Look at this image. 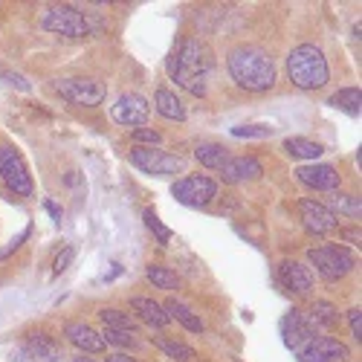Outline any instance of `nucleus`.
<instances>
[{
    "instance_id": "f257e3e1",
    "label": "nucleus",
    "mask_w": 362,
    "mask_h": 362,
    "mask_svg": "<svg viewBox=\"0 0 362 362\" xmlns=\"http://www.w3.org/2000/svg\"><path fill=\"white\" fill-rule=\"evenodd\" d=\"M174 84L189 90L192 96H206V76L212 70V52L197 38H180L165 62Z\"/></svg>"
},
{
    "instance_id": "f03ea898",
    "label": "nucleus",
    "mask_w": 362,
    "mask_h": 362,
    "mask_svg": "<svg viewBox=\"0 0 362 362\" xmlns=\"http://www.w3.org/2000/svg\"><path fill=\"white\" fill-rule=\"evenodd\" d=\"M226 70L232 81L247 93H264L276 84V62L267 49L255 44H240L226 55Z\"/></svg>"
},
{
    "instance_id": "7ed1b4c3",
    "label": "nucleus",
    "mask_w": 362,
    "mask_h": 362,
    "mask_svg": "<svg viewBox=\"0 0 362 362\" xmlns=\"http://www.w3.org/2000/svg\"><path fill=\"white\" fill-rule=\"evenodd\" d=\"M287 76L298 90H322L330 81L327 58L316 44H298L287 55Z\"/></svg>"
},
{
    "instance_id": "20e7f679",
    "label": "nucleus",
    "mask_w": 362,
    "mask_h": 362,
    "mask_svg": "<svg viewBox=\"0 0 362 362\" xmlns=\"http://www.w3.org/2000/svg\"><path fill=\"white\" fill-rule=\"evenodd\" d=\"M128 160H131V165H136L139 171L154 174V177L183 174V168H186V160H183V157L168 154V151H160V148H145V145H134V148L128 151Z\"/></svg>"
},
{
    "instance_id": "39448f33",
    "label": "nucleus",
    "mask_w": 362,
    "mask_h": 362,
    "mask_svg": "<svg viewBox=\"0 0 362 362\" xmlns=\"http://www.w3.org/2000/svg\"><path fill=\"white\" fill-rule=\"evenodd\" d=\"M308 258L325 281H339L354 269V252L348 247H339V244L316 247V250H310Z\"/></svg>"
},
{
    "instance_id": "423d86ee",
    "label": "nucleus",
    "mask_w": 362,
    "mask_h": 362,
    "mask_svg": "<svg viewBox=\"0 0 362 362\" xmlns=\"http://www.w3.org/2000/svg\"><path fill=\"white\" fill-rule=\"evenodd\" d=\"M0 177H4V183L21 194V197H33L35 192V183H33V174H29L23 157L12 145H0Z\"/></svg>"
},
{
    "instance_id": "0eeeda50",
    "label": "nucleus",
    "mask_w": 362,
    "mask_h": 362,
    "mask_svg": "<svg viewBox=\"0 0 362 362\" xmlns=\"http://www.w3.org/2000/svg\"><path fill=\"white\" fill-rule=\"evenodd\" d=\"M44 29L64 38H84L90 35V18L76 6H52L44 15Z\"/></svg>"
},
{
    "instance_id": "6e6552de",
    "label": "nucleus",
    "mask_w": 362,
    "mask_h": 362,
    "mask_svg": "<svg viewBox=\"0 0 362 362\" xmlns=\"http://www.w3.org/2000/svg\"><path fill=\"white\" fill-rule=\"evenodd\" d=\"M171 194L180 203H183V206L203 209V206H209V203L218 197V180L215 177H206V174H192V177L177 180V183L171 186Z\"/></svg>"
},
{
    "instance_id": "1a4fd4ad",
    "label": "nucleus",
    "mask_w": 362,
    "mask_h": 362,
    "mask_svg": "<svg viewBox=\"0 0 362 362\" xmlns=\"http://www.w3.org/2000/svg\"><path fill=\"white\" fill-rule=\"evenodd\" d=\"M55 93L64 96L70 105H81V107H96L105 102L107 87L96 78H58L55 81Z\"/></svg>"
},
{
    "instance_id": "9d476101",
    "label": "nucleus",
    "mask_w": 362,
    "mask_h": 362,
    "mask_svg": "<svg viewBox=\"0 0 362 362\" xmlns=\"http://www.w3.org/2000/svg\"><path fill=\"white\" fill-rule=\"evenodd\" d=\"M110 116H113L116 125L142 128V125H148L151 105H148V99H142L139 93H122V96L116 99V105L110 107Z\"/></svg>"
},
{
    "instance_id": "9b49d317",
    "label": "nucleus",
    "mask_w": 362,
    "mask_h": 362,
    "mask_svg": "<svg viewBox=\"0 0 362 362\" xmlns=\"http://www.w3.org/2000/svg\"><path fill=\"white\" fill-rule=\"evenodd\" d=\"M298 359L301 362H348L351 351L337 337H313L298 351Z\"/></svg>"
},
{
    "instance_id": "f8f14e48",
    "label": "nucleus",
    "mask_w": 362,
    "mask_h": 362,
    "mask_svg": "<svg viewBox=\"0 0 362 362\" xmlns=\"http://www.w3.org/2000/svg\"><path fill=\"white\" fill-rule=\"evenodd\" d=\"M298 215H301V223L310 235H327L339 226L337 215L330 212L325 203H316V200H301L298 203Z\"/></svg>"
},
{
    "instance_id": "ddd939ff",
    "label": "nucleus",
    "mask_w": 362,
    "mask_h": 362,
    "mask_svg": "<svg viewBox=\"0 0 362 362\" xmlns=\"http://www.w3.org/2000/svg\"><path fill=\"white\" fill-rule=\"evenodd\" d=\"M296 177L305 183L308 189H316V192H337L342 177L334 165H325V163H313V165H301L296 171Z\"/></svg>"
},
{
    "instance_id": "4468645a",
    "label": "nucleus",
    "mask_w": 362,
    "mask_h": 362,
    "mask_svg": "<svg viewBox=\"0 0 362 362\" xmlns=\"http://www.w3.org/2000/svg\"><path fill=\"white\" fill-rule=\"evenodd\" d=\"M281 334H284L287 348L296 351V354L316 337V334H313V325L308 322V316L301 313V310H290V313L284 316V322H281Z\"/></svg>"
},
{
    "instance_id": "2eb2a0df",
    "label": "nucleus",
    "mask_w": 362,
    "mask_h": 362,
    "mask_svg": "<svg viewBox=\"0 0 362 362\" xmlns=\"http://www.w3.org/2000/svg\"><path fill=\"white\" fill-rule=\"evenodd\" d=\"M261 171H264V165L255 157H229L218 168V174L226 186H238V183H247V180H255V177H261Z\"/></svg>"
},
{
    "instance_id": "dca6fc26",
    "label": "nucleus",
    "mask_w": 362,
    "mask_h": 362,
    "mask_svg": "<svg viewBox=\"0 0 362 362\" xmlns=\"http://www.w3.org/2000/svg\"><path fill=\"white\" fill-rule=\"evenodd\" d=\"M279 276H281V284L296 296H305L313 290V269L305 267L301 261H281Z\"/></svg>"
},
{
    "instance_id": "f3484780",
    "label": "nucleus",
    "mask_w": 362,
    "mask_h": 362,
    "mask_svg": "<svg viewBox=\"0 0 362 362\" xmlns=\"http://www.w3.org/2000/svg\"><path fill=\"white\" fill-rule=\"evenodd\" d=\"M64 337L76 345V348H81V351H87V354H102L105 348H107V342L102 339V334H96L90 325H84V322H67L64 325Z\"/></svg>"
},
{
    "instance_id": "a211bd4d",
    "label": "nucleus",
    "mask_w": 362,
    "mask_h": 362,
    "mask_svg": "<svg viewBox=\"0 0 362 362\" xmlns=\"http://www.w3.org/2000/svg\"><path fill=\"white\" fill-rule=\"evenodd\" d=\"M131 310H136V313H139V319H142L148 327H165V325L171 322V319H168V313L163 310L160 301L145 298V296L131 298Z\"/></svg>"
},
{
    "instance_id": "6ab92c4d",
    "label": "nucleus",
    "mask_w": 362,
    "mask_h": 362,
    "mask_svg": "<svg viewBox=\"0 0 362 362\" xmlns=\"http://www.w3.org/2000/svg\"><path fill=\"white\" fill-rule=\"evenodd\" d=\"M154 107H157L160 116L171 119V122H183V119H186V107H183V102H180L168 87H157V93H154Z\"/></svg>"
},
{
    "instance_id": "aec40b11",
    "label": "nucleus",
    "mask_w": 362,
    "mask_h": 362,
    "mask_svg": "<svg viewBox=\"0 0 362 362\" xmlns=\"http://www.w3.org/2000/svg\"><path fill=\"white\" fill-rule=\"evenodd\" d=\"M26 354L35 356V359H41V362H58V359H62V351H58L55 339L47 337V334H29V339H26Z\"/></svg>"
},
{
    "instance_id": "412c9836",
    "label": "nucleus",
    "mask_w": 362,
    "mask_h": 362,
    "mask_svg": "<svg viewBox=\"0 0 362 362\" xmlns=\"http://www.w3.org/2000/svg\"><path fill=\"white\" fill-rule=\"evenodd\" d=\"M163 310L168 313V319H177L180 325H183L186 330H192V334H203V322L183 305V301H177V298H168L165 305H163Z\"/></svg>"
},
{
    "instance_id": "4be33fe9",
    "label": "nucleus",
    "mask_w": 362,
    "mask_h": 362,
    "mask_svg": "<svg viewBox=\"0 0 362 362\" xmlns=\"http://www.w3.org/2000/svg\"><path fill=\"white\" fill-rule=\"evenodd\" d=\"M194 157H197V163H203L206 168H212V171H218L232 154L223 148V145H218V142H203V145H197V151H194Z\"/></svg>"
},
{
    "instance_id": "5701e85b",
    "label": "nucleus",
    "mask_w": 362,
    "mask_h": 362,
    "mask_svg": "<svg viewBox=\"0 0 362 362\" xmlns=\"http://www.w3.org/2000/svg\"><path fill=\"white\" fill-rule=\"evenodd\" d=\"M284 151H290V154L298 160H319L325 154V145L310 142L305 136H290V139H284Z\"/></svg>"
},
{
    "instance_id": "b1692460",
    "label": "nucleus",
    "mask_w": 362,
    "mask_h": 362,
    "mask_svg": "<svg viewBox=\"0 0 362 362\" xmlns=\"http://www.w3.org/2000/svg\"><path fill=\"white\" fill-rule=\"evenodd\" d=\"M145 276H148L151 284L160 287V290H177V287H180V279H177V273H174L171 267L148 264V267H145Z\"/></svg>"
},
{
    "instance_id": "393cba45",
    "label": "nucleus",
    "mask_w": 362,
    "mask_h": 362,
    "mask_svg": "<svg viewBox=\"0 0 362 362\" xmlns=\"http://www.w3.org/2000/svg\"><path fill=\"white\" fill-rule=\"evenodd\" d=\"M359 102H362L359 87H342L339 93L330 96V102H327V105H334V107L345 110L348 116H359Z\"/></svg>"
},
{
    "instance_id": "a878e982",
    "label": "nucleus",
    "mask_w": 362,
    "mask_h": 362,
    "mask_svg": "<svg viewBox=\"0 0 362 362\" xmlns=\"http://www.w3.org/2000/svg\"><path fill=\"white\" fill-rule=\"evenodd\" d=\"M99 319H102L105 327H110V330H131V334H136V322H134V316L125 313V310L105 308V310H99Z\"/></svg>"
},
{
    "instance_id": "bb28decb",
    "label": "nucleus",
    "mask_w": 362,
    "mask_h": 362,
    "mask_svg": "<svg viewBox=\"0 0 362 362\" xmlns=\"http://www.w3.org/2000/svg\"><path fill=\"white\" fill-rule=\"evenodd\" d=\"M151 342H154L165 356H171V359H177V362H189V359H194V348H189V345H183V342H177V339L154 337Z\"/></svg>"
},
{
    "instance_id": "cd10ccee",
    "label": "nucleus",
    "mask_w": 362,
    "mask_h": 362,
    "mask_svg": "<svg viewBox=\"0 0 362 362\" xmlns=\"http://www.w3.org/2000/svg\"><path fill=\"white\" fill-rule=\"evenodd\" d=\"M305 316H308L310 325H319V327H334L337 325V308L330 305V301H313Z\"/></svg>"
},
{
    "instance_id": "c85d7f7f",
    "label": "nucleus",
    "mask_w": 362,
    "mask_h": 362,
    "mask_svg": "<svg viewBox=\"0 0 362 362\" xmlns=\"http://www.w3.org/2000/svg\"><path fill=\"white\" fill-rule=\"evenodd\" d=\"M327 209L330 212H342V215H348V218H359V212H362V203H359V197H354V194H334L330 197V203H327Z\"/></svg>"
},
{
    "instance_id": "c756f323",
    "label": "nucleus",
    "mask_w": 362,
    "mask_h": 362,
    "mask_svg": "<svg viewBox=\"0 0 362 362\" xmlns=\"http://www.w3.org/2000/svg\"><path fill=\"white\" fill-rule=\"evenodd\" d=\"M142 221H145V226H148L151 232L157 235L160 244H168V240H171V229H168V226H163V221L157 218L154 209H145V212H142Z\"/></svg>"
},
{
    "instance_id": "7c9ffc66",
    "label": "nucleus",
    "mask_w": 362,
    "mask_h": 362,
    "mask_svg": "<svg viewBox=\"0 0 362 362\" xmlns=\"http://www.w3.org/2000/svg\"><path fill=\"white\" fill-rule=\"evenodd\" d=\"M102 339L107 342V345H122V348H134L136 345V334H131V330H105L102 334Z\"/></svg>"
},
{
    "instance_id": "2f4dec72",
    "label": "nucleus",
    "mask_w": 362,
    "mask_h": 362,
    "mask_svg": "<svg viewBox=\"0 0 362 362\" xmlns=\"http://www.w3.org/2000/svg\"><path fill=\"white\" fill-rule=\"evenodd\" d=\"M273 134V128H267V125H238L232 128V136L238 139H258V136H269Z\"/></svg>"
},
{
    "instance_id": "473e14b6",
    "label": "nucleus",
    "mask_w": 362,
    "mask_h": 362,
    "mask_svg": "<svg viewBox=\"0 0 362 362\" xmlns=\"http://www.w3.org/2000/svg\"><path fill=\"white\" fill-rule=\"evenodd\" d=\"M134 142L145 145V148H157L160 145V134L151 128H134Z\"/></svg>"
},
{
    "instance_id": "72a5a7b5",
    "label": "nucleus",
    "mask_w": 362,
    "mask_h": 362,
    "mask_svg": "<svg viewBox=\"0 0 362 362\" xmlns=\"http://www.w3.org/2000/svg\"><path fill=\"white\" fill-rule=\"evenodd\" d=\"M73 255H76V250H73V247H64L62 252H58V255H55V261H52V273H55V276H62V273H64V269L70 267Z\"/></svg>"
},
{
    "instance_id": "f704fd0d",
    "label": "nucleus",
    "mask_w": 362,
    "mask_h": 362,
    "mask_svg": "<svg viewBox=\"0 0 362 362\" xmlns=\"http://www.w3.org/2000/svg\"><path fill=\"white\" fill-rule=\"evenodd\" d=\"M0 76H4V78H6V81H9L12 87H18V90H33V84H29V81H26V78H23L21 73H15V70H6V67H0Z\"/></svg>"
},
{
    "instance_id": "c9c22d12",
    "label": "nucleus",
    "mask_w": 362,
    "mask_h": 362,
    "mask_svg": "<svg viewBox=\"0 0 362 362\" xmlns=\"http://www.w3.org/2000/svg\"><path fill=\"white\" fill-rule=\"evenodd\" d=\"M345 316H348V325H351V334H354L356 342H359V339H362V310H359V308H351Z\"/></svg>"
},
{
    "instance_id": "e433bc0d",
    "label": "nucleus",
    "mask_w": 362,
    "mask_h": 362,
    "mask_svg": "<svg viewBox=\"0 0 362 362\" xmlns=\"http://www.w3.org/2000/svg\"><path fill=\"white\" fill-rule=\"evenodd\" d=\"M29 235H33V226H26V229H23V232H21V235H18V238H15V240H12V244H9V247H6V250H0V258H6V255H9V252H15V250H18V247H21V244H23V240H26V238H29Z\"/></svg>"
},
{
    "instance_id": "4c0bfd02",
    "label": "nucleus",
    "mask_w": 362,
    "mask_h": 362,
    "mask_svg": "<svg viewBox=\"0 0 362 362\" xmlns=\"http://www.w3.org/2000/svg\"><path fill=\"white\" fill-rule=\"evenodd\" d=\"M44 209H47V212H49V215H52L55 221H58V218H62V209H58L55 203H44Z\"/></svg>"
},
{
    "instance_id": "58836bf2",
    "label": "nucleus",
    "mask_w": 362,
    "mask_h": 362,
    "mask_svg": "<svg viewBox=\"0 0 362 362\" xmlns=\"http://www.w3.org/2000/svg\"><path fill=\"white\" fill-rule=\"evenodd\" d=\"M107 362H136V359H131L128 354H113V356H107Z\"/></svg>"
},
{
    "instance_id": "ea45409f",
    "label": "nucleus",
    "mask_w": 362,
    "mask_h": 362,
    "mask_svg": "<svg viewBox=\"0 0 362 362\" xmlns=\"http://www.w3.org/2000/svg\"><path fill=\"white\" fill-rule=\"evenodd\" d=\"M345 238H351V240H359V229H348V232H345Z\"/></svg>"
},
{
    "instance_id": "a19ab883",
    "label": "nucleus",
    "mask_w": 362,
    "mask_h": 362,
    "mask_svg": "<svg viewBox=\"0 0 362 362\" xmlns=\"http://www.w3.org/2000/svg\"><path fill=\"white\" fill-rule=\"evenodd\" d=\"M70 362H96V359H90V356H76V359H70Z\"/></svg>"
}]
</instances>
